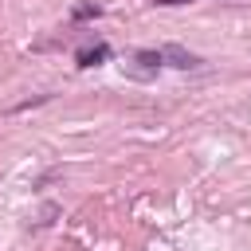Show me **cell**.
I'll list each match as a JSON object with an SVG mask.
<instances>
[{"instance_id": "obj_1", "label": "cell", "mask_w": 251, "mask_h": 251, "mask_svg": "<svg viewBox=\"0 0 251 251\" xmlns=\"http://www.w3.org/2000/svg\"><path fill=\"white\" fill-rule=\"evenodd\" d=\"M126 75H129V78H141V82L157 78V75H161V55H157V47H141V51H133L129 63H126Z\"/></svg>"}, {"instance_id": "obj_2", "label": "cell", "mask_w": 251, "mask_h": 251, "mask_svg": "<svg viewBox=\"0 0 251 251\" xmlns=\"http://www.w3.org/2000/svg\"><path fill=\"white\" fill-rule=\"evenodd\" d=\"M157 55H161V67H176V71H200L204 67V59L184 51L180 43H165V47H157Z\"/></svg>"}, {"instance_id": "obj_3", "label": "cell", "mask_w": 251, "mask_h": 251, "mask_svg": "<svg viewBox=\"0 0 251 251\" xmlns=\"http://www.w3.org/2000/svg\"><path fill=\"white\" fill-rule=\"evenodd\" d=\"M110 55H114V51H110V43H106V39H94V43H86V47H78V51H75V67L90 71V67L106 63Z\"/></svg>"}, {"instance_id": "obj_4", "label": "cell", "mask_w": 251, "mask_h": 251, "mask_svg": "<svg viewBox=\"0 0 251 251\" xmlns=\"http://www.w3.org/2000/svg\"><path fill=\"white\" fill-rule=\"evenodd\" d=\"M98 12H102L98 4H75V20H94Z\"/></svg>"}, {"instance_id": "obj_5", "label": "cell", "mask_w": 251, "mask_h": 251, "mask_svg": "<svg viewBox=\"0 0 251 251\" xmlns=\"http://www.w3.org/2000/svg\"><path fill=\"white\" fill-rule=\"evenodd\" d=\"M153 4H192V0H153Z\"/></svg>"}]
</instances>
